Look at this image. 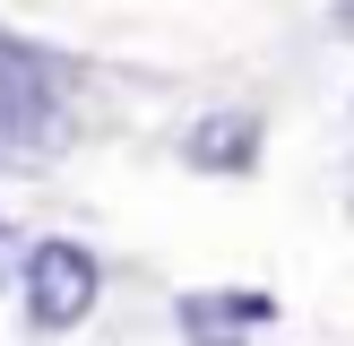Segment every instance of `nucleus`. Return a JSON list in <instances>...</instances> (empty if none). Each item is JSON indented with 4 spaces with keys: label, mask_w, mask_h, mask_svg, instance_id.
I'll list each match as a JSON object with an SVG mask.
<instances>
[{
    "label": "nucleus",
    "mask_w": 354,
    "mask_h": 346,
    "mask_svg": "<svg viewBox=\"0 0 354 346\" xmlns=\"http://www.w3.org/2000/svg\"><path fill=\"white\" fill-rule=\"evenodd\" d=\"M61 78H69L61 52H44V44H26V35L0 26V86H61Z\"/></svg>",
    "instance_id": "5"
},
{
    "label": "nucleus",
    "mask_w": 354,
    "mask_h": 346,
    "mask_svg": "<svg viewBox=\"0 0 354 346\" xmlns=\"http://www.w3.org/2000/svg\"><path fill=\"white\" fill-rule=\"evenodd\" d=\"M95 294H104V268H95V251L86 242H35L26 251V320L35 329H78L86 311H95Z\"/></svg>",
    "instance_id": "1"
},
{
    "label": "nucleus",
    "mask_w": 354,
    "mask_h": 346,
    "mask_svg": "<svg viewBox=\"0 0 354 346\" xmlns=\"http://www.w3.org/2000/svg\"><path fill=\"white\" fill-rule=\"evenodd\" d=\"M259 147H268V121H259L251 104H216V113H199V121L182 130V165H190V173H225V182L251 173Z\"/></svg>",
    "instance_id": "2"
},
{
    "label": "nucleus",
    "mask_w": 354,
    "mask_h": 346,
    "mask_svg": "<svg viewBox=\"0 0 354 346\" xmlns=\"http://www.w3.org/2000/svg\"><path fill=\"white\" fill-rule=\"evenodd\" d=\"M328 35H354V9H328Z\"/></svg>",
    "instance_id": "6"
},
{
    "label": "nucleus",
    "mask_w": 354,
    "mask_h": 346,
    "mask_svg": "<svg viewBox=\"0 0 354 346\" xmlns=\"http://www.w3.org/2000/svg\"><path fill=\"white\" fill-rule=\"evenodd\" d=\"M277 294L259 286H216V294H182V338L190 346H242V329H268Z\"/></svg>",
    "instance_id": "3"
},
{
    "label": "nucleus",
    "mask_w": 354,
    "mask_h": 346,
    "mask_svg": "<svg viewBox=\"0 0 354 346\" xmlns=\"http://www.w3.org/2000/svg\"><path fill=\"white\" fill-rule=\"evenodd\" d=\"M61 138V95L52 86H0V156H35Z\"/></svg>",
    "instance_id": "4"
}]
</instances>
